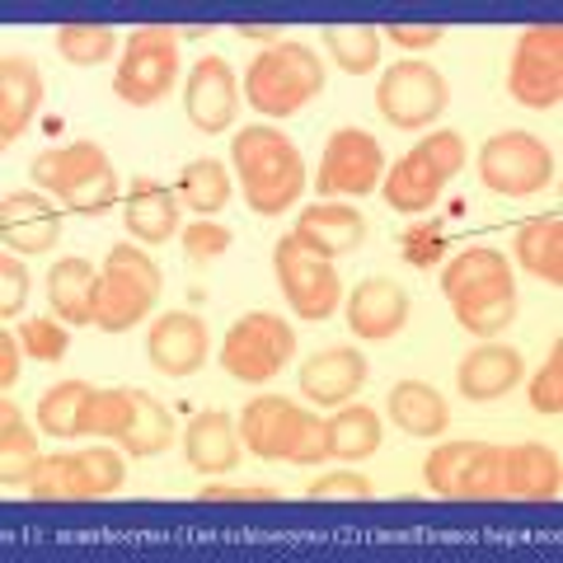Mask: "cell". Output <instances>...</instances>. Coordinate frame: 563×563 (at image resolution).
I'll list each match as a JSON object with an SVG mask.
<instances>
[{"mask_svg":"<svg viewBox=\"0 0 563 563\" xmlns=\"http://www.w3.org/2000/svg\"><path fill=\"white\" fill-rule=\"evenodd\" d=\"M231 165L240 174L244 207L258 211V217H282L287 207L301 202L306 161L277 128H268V122L231 136Z\"/></svg>","mask_w":563,"mask_h":563,"instance_id":"cell-1","label":"cell"},{"mask_svg":"<svg viewBox=\"0 0 563 563\" xmlns=\"http://www.w3.org/2000/svg\"><path fill=\"white\" fill-rule=\"evenodd\" d=\"M33 184L52 192L57 202H66L76 217H103L118 202V174L109 151L95 141H70V146H52L43 155H33Z\"/></svg>","mask_w":563,"mask_h":563,"instance_id":"cell-2","label":"cell"},{"mask_svg":"<svg viewBox=\"0 0 563 563\" xmlns=\"http://www.w3.org/2000/svg\"><path fill=\"white\" fill-rule=\"evenodd\" d=\"M314 95H324V62L306 43H273L244 70V99L268 118L301 113Z\"/></svg>","mask_w":563,"mask_h":563,"instance_id":"cell-3","label":"cell"},{"mask_svg":"<svg viewBox=\"0 0 563 563\" xmlns=\"http://www.w3.org/2000/svg\"><path fill=\"white\" fill-rule=\"evenodd\" d=\"M161 263L136 244H113L103 254L99 268V310H95V329L103 333H128L132 324L151 320V310L161 306Z\"/></svg>","mask_w":563,"mask_h":563,"instance_id":"cell-4","label":"cell"},{"mask_svg":"<svg viewBox=\"0 0 563 563\" xmlns=\"http://www.w3.org/2000/svg\"><path fill=\"white\" fill-rule=\"evenodd\" d=\"M465 169V141L461 132H428L409 155H399L395 165H385L380 179V198L390 202L395 211H418L437 207L442 188Z\"/></svg>","mask_w":563,"mask_h":563,"instance_id":"cell-5","label":"cell"},{"mask_svg":"<svg viewBox=\"0 0 563 563\" xmlns=\"http://www.w3.org/2000/svg\"><path fill=\"white\" fill-rule=\"evenodd\" d=\"M179 80V33L161 24H141L113 70V95L132 109H155Z\"/></svg>","mask_w":563,"mask_h":563,"instance_id":"cell-6","label":"cell"},{"mask_svg":"<svg viewBox=\"0 0 563 563\" xmlns=\"http://www.w3.org/2000/svg\"><path fill=\"white\" fill-rule=\"evenodd\" d=\"M296 357V329L273 310H254L235 320L221 339V366L225 376L244 385H268L282 376V366Z\"/></svg>","mask_w":563,"mask_h":563,"instance_id":"cell-7","label":"cell"},{"mask_svg":"<svg viewBox=\"0 0 563 563\" xmlns=\"http://www.w3.org/2000/svg\"><path fill=\"white\" fill-rule=\"evenodd\" d=\"M451 85L428 62H395L376 85V113L399 132H422L446 113Z\"/></svg>","mask_w":563,"mask_h":563,"instance_id":"cell-8","label":"cell"},{"mask_svg":"<svg viewBox=\"0 0 563 563\" xmlns=\"http://www.w3.org/2000/svg\"><path fill=\"white\" fill-rule=\"evenodd\" d=\"M479 179L503 198H531L554 184V151L531 132H498L479 146Z\"/></svg>","mask_w":563,"mask_h":563,"instance_id":"cell-9","label":"cell"},{"mask_svg":"<svg viewBox=\"0 0 563 563\" xmlns=\"http://www.w3.org/2000/svg\"><path fill=\"white\" fill-rule=\"evenodd\" d=\"M273 273H277V287L287 291V306L310 324L329 320V314L343 306L339 268L324 263V258H314L296 235H282L273 244Z\"/></svg>","mask_w":563,"mask_h":563,"instance_id":"cell-10","label":"cell"},{"mask_svg":"<svg viewBox=\"0 0 563 563\" xmlns=\"http://www.w3.org/2000/svg\"><path fill=\"white\" fill-rule=\"evenodd\" d=\"M507 95L521 109H554L563 99V29L559 24H531L517 38L512 66H507Z\"/></svg>","mask_w":563,"mask_h":563,"instance_id":"cell-11","label":"cell"},{"mask_svg":"<svg viewBox=\"0 0 563 563\" xmlns=\"http://www.w3.org/2000/svg\"><path fill=\"white\" fill-rule=\"evenodd\" d=\"M385 179V151L372 132L339 128L329 136L320 155V174H314V192L320 198H366Z\"/></svg>","mask_w":563,"mask_h":563,"instance_id":"cell-12","label":"cell"},{"mask_svg":"<svg viewBox=\"0 0 563 563\" xmlns=\"http://www.w3.org/2000/svg\"><path fill=\"white\" fill-rule=\"evenodd\" d=\"M184 113L198 132L217 136L235 128L240 113V80L225 57H202L184 80Z\"/></svg>","mask_w":563,"mask_h":563,"instance_id":"cell-13","label":"cell"},{"mask_svg":"<svg viewBox=\"0 0 563 563\" xmlns=\"http://www.w3.org/2000/svg\"><path fill=\"white\" fill-rule=\"evenodd\" d=\"M207 352H211V333H207V324L198 320V314H188V310L161 314L146 333V357H151L155 372L169 376V380H184L192 372H202Z\"/></svg>","mask_w":563,"mask_h":563,"instance_id":"cell-14","label":"cell"},{"mask_svg":"<svg viewBox=\"0 0 563 563\" xmlns=\"http://www.w3.org/2000/svg\"><path fill=\"white\" fill-rule=\"evenodd\" d=\"M310 409H301L296 399H282V395H258L244 404L240 413V442L250 446L258 461H291V446H296V432H301Z\"/></svg>","mask_w":563,"mask_h":563,"instance_id":"cell-15","label":"cell"},{"mask_svg":"<svg viewBox=\"0 0 563 563\" xmlns=\"http://www.w3.org/2000/svg\"><path fill=\"white\" fill-rule=\"evenodd\" d=\"M366 376H372V366H366L357 347H324L314 357H306L296 380H301V395L314 409H343V404L357 399Z\"/></svg>","mask_w":563,"mask_h":563,"instance_id":"cell-16","label":"cell"},{"mask_svg":"<svg viewBox=\"0 0 563 563\" xmlns=\"http://www.w3.org/2000/svg\"><path fill=\"white\" fill-rule=\"evenodd\" d=\"M296 240L306 244V250L314 258H347V254H357L362 244H366V217L357 207H339V202H314L306 207L301 217H296Z\"/></svg>","mask_w":563,"mask_h":563,"instance_id":"cell-17","label":"cell"},{"mask_svg":"<svg viewBox=\"0 0 563 563\" xmlns=\"http://www.w3.org/2000/svg\"><path fill=\"white\" fill-rule=\"evenodd\" d=\"M409 324V291L390 277H366L347 296V329L366 343H385Z\"/></svg>","mask_w":563,"mask_h":563,"instance_id":"cell-18","label":"cell"},{"mask_svg":"<svg viewBox=\"0 0 563 563\" xmlns=\"http://www.w3.org/2000/svg\"><path fill=\"white\" fill-rule=\"evenodd\" d=\"M563 470L559 455L540 442L503 446V503H559Z\"/></svg>","mask_w":563,"mask_h":563,"instance_id":"cell-19","label":"cell"},{"mask_svg":"<svg viewBox=\"0 0 563 563\" xmlns=\"http://www.w3.org/2000/svg\"><path fill=\"white\" fill-rule=\"evenodd\" d=\"M43 109V76L20 52H0V146H14Z\"/></svg>","mask_w":563,"mask_h":563,"instance_id":"cell-20","label":"cell"},{"mask_svg":"<svg viewBox=\"0 0 563 563\" xmlns=\"http://www.w3.org/2000/svg\"><path fill=\"white\" fill-rule=\"evenodd\" d=\"M0 235H5L10 254H47L62 240V211L38 192H5Z\"/></svg>","mask_w":563,"mask_h":563,"instance_id":"cell-21","label":"cell"},{"mask_svg":"<svg viewBox=\"0 0 563 563\" xmlns=\"http://www.w3.org/2000/svg\"><path fill=\"white\" fill-rule=\"evenodd\" d=\"M179 211L184 202L169 184L151 179V174H136L128 188V207H122V225L141 244H165L169 235H179Z\"/></svg>","mask_w":563,"mask_h":563,"instance_id":"cell-22","label":"cell"},{"mask_svg":"<svg viewBox=\"0 0 563 563\" xmlns=\"http://www.w3.org/2000/svg\"><path fill=\"white\" fill-rule=\"evenodd\" d=\"M526 372V362H521V352L512 343H484V347H474L470 357L455 366V385H461V395L470 404H488V399H503L512 385L521 380Z\"/></svg>","mask_w":563,"mask_h":563,"instance_id":"cell-23","label":"cell"},{"mask_svg":"<svg viewBox=\"0 0 563 563\" xmlns=\"http://www.w3.org/2000/svg\"><path fill=\"white\" fill-rule=\"evenodd\" d=\"M113 442L132 455V461H151V455L169 451L174 442V413L146 390H128V409L113 432Z\"/></svg>","mask_w":563,"mask_h":563,"instance_id":"cell-24","label":"cell"},{"mask_svg":"<svg viewBox=\"0 0 563 563\" xmlns=\"http://www.w3.org/2000/svg\"><path fill=\"white\" fill-rule=\"evenodd\" d=\"M184 461L202 474H225L240 465V422L221 409H207L188 422L184 432Z\"/></svg>","mask_w":563,"mask_h":563,"instance_id":"cell-25","label":"cell"},{"mask_svg":"<svg viewBox=\"0 0 563 563\" xmlns=\"http://www.w3.org/2000/svg\"><path fill=\"white\" fill-rule=\"evenodd\" d=\"M47 301L62 324H95L99 273L90 258H57L47 273Z\"/></svg>","mask_w":563,"mask_h":563,"instance_id":"cell-26","label":"cell"},{"mask_svg":"<svg viewBox=\"0 0 563 563\" xmlns=\"http://www.w3.org/2000/svg\"><path fill=\"white\" fill-rule=\"evenodd\" d=\"M385 413L409 437H437L451 428V404L437 395V385H428V380H399L390 399H385Z\"/></svg>","mask_w":563,"mask_h":563,"instance_id":"cell-27","label":"cell"},{"mask_svg":"<svg viewBox=\"0 0 563 563\" xmlns=\"http://www.w3.org/2000/svg\"><path fill=\"white\" fill-rule=\"evenodd\" d=\"M512 250H517V263L531 277H540L544 287H563V221L554 217H536V221H526L517 240H512Z\"/></svg>","mask_w":563,"mask_h":563,"instance_id":"cell-28","label":"cell"},{"mask_svg":"<svg viewBox=\"0 0 563 563\" xmlns=\"http://www.w3.org/2000/svg\"><path fill=\"white\" fill-rule=\"evenodd\" d=\"M380 413L366 409V404H343L329 418V461L343 465H362L380 451Z\"/></svg>","mask_w":563,"mask_h":563,"instance_id":"cell-29","label":"cell"},{"mask_svg":"<svg viewBox=\"0 0 563 563\" xmlns=\"http://www.w3.org/2000/svg\"><path fill=\"white\" fill-rule=\"evenodd\" d=\"M498 282H512V263H507V254L498 250H465V254H455L446 268H442V291H446V301H465V296L474 291H484V287H498Z\"/></svg>","mask_w":563,"mask_h":563,"instance_id":"cell-30","label":"cell"},{"mask_svg":"<svg viewBox=\"0 0 563 563\" xmlns=\"http://www.w3.org/2000/svg\"><path fill=\"white\" fill-rule=\"evenodd\" d=\"M33 461H38V432L29 428L14 399H0V484L24 488Z\"/></svg>","mask_w":563,"mask_h":563,"instance_id":"cell-31","label":"cell"},{"mask_svg":"<svg viewBox=\"0 0 563 563\" xmlns=\"http://www.w3.org/2000/svg\"><path fill=\"white\" fill-rule=\"evenodd\" d=\"M455 324L474 339H498V333L517 320V282H498V287H484L465 296V301H455Z\"/></svg>","mask_w":563,"mask_h":563,"instance_id":"cell-32","label":"cell"},{"mask_svg":"<svg viewBox=\"0 0 563 563\" xmlns=\"http://www.w3.org/2000/svg\"><path fill=\"white\" fill-rule=\"evenodd\" d=\"M179 202L188 207V211H198V217H217V211L231 202V192H235V184H231V169H225L221 161H192V165H184V174H179Z\"/></svg>","mask_w":563,"mask_h":563,"instance_id":"cell-33","label":"cell"},{"mask_svg":"<svg viewBox=\"0 0 563 563\" xmlns=\"http://www.w3.org/2000/svg\"><path fill=\"white\" fill-rule=\"evenodd\" d=\"M24 493L33 503H90L85 498V479H80V461L70 455H38L24 479Z\"/></svg>","mask_w":563,"mask_h":563,"instance_id":"cell-34","label":"cell"},{"mask_svg":"<svg viewBox=\"0 0 563 563\" xmlns=\"http://www.w3.org/2000/svg\"><path fill=\"white\" fill-rule=\"evenodd\" d=\"M90 399H95L90 380H57L38 399V428L47 437H80V422H85Z\"/></svg>","mask_w":563,"mask_h":563,"instance_id":"cell-35","label":"cell"},{"mask_svg":"<svg viewBox=\"0 0 563 563\" xmlns=\"http://www.w3.org/2000/svg\"><path fill=\"white\" fill-rule=\"evenodd\" d=\"M118 52V29L113 24H90V20H70L57 29V57L66 66H103Z\"/></svg>","mask_w":563,"mask_h":563,"instance_id":"cell-36","label":"cell"},{"mask_svg":"<svg viewBox=\"0 0 563 563\" xmlns=\"http://www.w3.org/2000/svg\"><path fill=\"white\" fill-rule=\"evenodd\" d=\"M324 47L347 76H366V70L380 66V29L372 24H329Z\"/></svg>","mask_w":563,"mask_h":563,"instance_id":"cell-37","label":"cell"},{"mask_svg":"<svg viewBox=\"0 0 563 563\" xmlns=\"http://www.w3.org/2000/svg\"><path fill=\"white\" fill-rule=\"evenodd\" d=\"M455 503H503V446L479 442L455 488Z\"/></svg>","mask_w":563,"mask_h":563,"instance_id":"cell-38","label":"cell"},{"mask_svg":"<svg viewBox=\"0 0 563 563\" xmlns=\"http://www.w3.org/2000/svg\"><path fill=\"white\" fill-rule=\"evenodd\" d=\"M474 446L479 442H442V446H432V455L422 461V479H428V488L437 493V498L455 503V488H461V474L470 465Z\"/></svg>","mask_w":563,"mask_h":563,"instance_id":"cell-39","label":"cell"},{"mask_svg":"<svg viewBox=\"0 0 563 563\" xmlns=\"http://www.w3.org/2000/svg\"><path fill=\"white\" fill-rule=\"evenodd\" d=\"M80 461V479H85V498H113V493L128 484V465L122 455L109 451V446H90V451H76Z\"/></svg>","mask_w":563,"mask_h":563,"instance_id":"cell-40","label":"cell"},{"mask_svg":"<svg viewBox=\"0 0 563 563\" xmlns=\"http://www.w3.org/2000/svg\"><path fill=\"white\" fill-rule=\"evenodd\" d=\"M306 498L310 503H372L376 498V484L366 479L362 470H333V474H320V479L306 484Z\"/></svg>","mask_w":563,"mask_h":563,"instance_id":"cell-41","label":"cell"},{"mask_svg":"<svg viewBox=\"0 0 563 563\" xmlns=\"http://www.w3.org/2000/svg\"><path fill=\"white\" fill-rule=\"evenodd\" d=\"M20 343H24V357H33V362H62L70 347V333L57 320H24Z\"/></svg>","mask_w":563,"mask_h":563,"instance_id":"cell-42","label":"cell"},{"mask_svg":"<svg viewBox=\"0 0 563 563\" xmlns=\"http://www.w3.org/2000/svg\"><path fill=\"white\" fill-rule=\"evenodd\" d=\"M531 409L536 413H559L563 409V343L550 347V357H544V372L531 380Z\"/></svg>","mask_w":563,"mask_h":563,"instance_id":"cell-43","label":"cell"},{"mask_svg":"<svg viewBox=\"0 0 563 563\" xmlns=\"http://www.w3.org/2000/svg\"><path fill=\"white\" fill-rule=\"evenodd\" d=\"M122 409H128V390H95L85 422H80V437H113L122 422Z\"/></svg>","mask_w":563,"mask_h":563,"instance_id":"cell-44","label":"cell"},{"mask_svg":"<svg viewBox=\"0 0 563 563\" xmlns=\"http://www.w3.org/2000/svg\"><path fill=\"white\" fill-rule=\"evenodd\" d=\"M231 244H235V235L225 231V225L207 221V217L184 231V254H188V263H211V258H221L225 250H231Z\"/></svg>","mask_w":563,"mask_h":563,"instance_id":"cell-45","label":"cell"},{"mask_svg":"<svg viewBox=\"0 0 563 563\" xmlns=\"http://www.w3.org/2000/svg\"><path fill=\"white\" fill-rule=\"evenodd\" d=\"M329 461V422L320 413H306L291 446V465H324Z\"/></svg>","mask_w":563,"mask_h":563,"instance_id":"cell-46","label":"cell"},{"mask_svg":"<svg viewBox=\"0 0 563 563\" xmlns=\"http://www.w3.org/2000/svg\"><path fill=\"white\" fill-rule=\"evenodd\" d=\"M0 314L5 320H14L20 314V306L29 301V273H24V263H20V254H0Z\"/></svg>","mask_w":563,"mask_h":563,"instance_id":"cell-47","label":"cell"},{"mask_svg":"<svg viewBox=\"0 0 563 563\" xmlns=\"http://www.w3.org/2000/svg\"><path fill=\"white\" fill-rule=\"evenodd\" d=\"M282 493L263 488V484H202L198 488V503H258V507H268Z\"/></svg>","mask_w":563,"mask_h":563,"instance_id":"cell-48","label":"cell"},{"mask_svg":"<svg viewBox=\"0 0 563 563\" xmlns=\"http://www.w3.org/2000/svg\"><path fill=\"white\" fill-rule=\"evenodd\" d=\"M385 38H390L395 47H404V52H432L446 38V29L442 24H390Z\"/></svg>","mask_w":563,"mask_h":563,"instance_id":"cell-49","label":"cell"},{"mask_svg":"<svg viewBox=\"0 0 563 563\" xmlns=\"http://www.w3.org/2000/svg\"><path fill=\"white\" fill-rule=\"evenodd\" d=\"M404 254H409L413 268H428L432 258H442V231L422 225V231H413V235H409V250H404Z\"/></svg>","mask_w":563,"mask_h":563,"instance_id":"cell-50","label":"cell"},{"mask_svg":"<svg viewBox=\"0 0 563 563\" xmlns=\"http://www.w3.org/2000/svg\"><path fill=\"white\" fill-rule=\"evenodd\" d=\"M20 333H0V390H14L20 385Z\"/></svg>","mask_w":563,"mask_h":563,"instance_id":"cell-51","label":"cell"},{"mask_svg":"<svg viewBox=\"0 0 563 563\" xmlns=\"http://www.w3.org/2000/svg\"><path fill=\"white\" fill-rule=\"evenodd\" d=\"M240 38H254V43H282V29H268V24H235Z\"/></svg>","mask_w":563,"mask_h":563,"instance_id":"cell-52","label":"cell"}]
</instances>
